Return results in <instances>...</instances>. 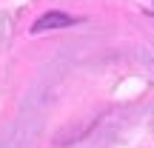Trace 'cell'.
<instances>
[{
    "instance_id": "obj_1",
    "label": "cell",
    "mask_w": 154,
    "mask_h": 148,
    "mask_svg": "<svg viewBox=\"0 0 154 148\" xmlns=\"http://www.w3.org/2000/svg\"><path fill=\"white\" fill-rule=\"evenodd\" d=\"M74 23H80V20H77V17H72V14H66V11L51 9V11H46V14H40L37 20L32 23V29H29V32H32V34H43V32L69 29V26H74Z\"/></svg>"
}]
</instances>
